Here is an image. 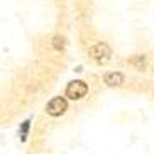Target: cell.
Masks as SVG:
<instances>
[{
	"label": "cell",
	"mask_w": 154,
	"mask_h": 154,
	"mask_svg": "<svg viewBox=\"0 0 154 154\" xmlns=\"http://www.w3.org/2000/svg\"><path fill=\"white\" fill-rule=\"evenodd\" d=\"M88 93V85L82 80H75V82H69L66 86V97L69 100H80Z\"/></svg>",
	"instance_id": "1"
},
{
	"label": "cell",
	"mask_w": 154,
	"mask_h": 154,
	"mask_svg": "<svg viewBox=\"0 0 154 154\" xmlns=\"http://www.w3.org/2000/svg\"><path fill=\"white\" fill-rule=\"evenodd\" d=\"M90 56L97 63H107L110 59V48L105 42H98L90 48Z\"/></svg>",
	"instance_id": "2"
},
{
	"label": "cell",
	"mask_w": 154,
	"mask_h": 154,
	"mask_svg": "<svg viewBox=\"0 0 154 154\" xmlns=\"http://www.w3.org/2000/svg\"><path fill=\"white\" fill-rule=\"evenodd\" d=\"M68 109V103L63 97H54L49 103L46 105V112L49 113L51 117H58V115H63Z\"/></svg>",
	"instance_id": "3"
},
{
	"label": "cell",
	"mask_w": 154,
	"mask_h": 154,
	"mask_svg": "<svg viewBox=\"0 0 154 154\" xmlns=\"http://www.w3.org/2000/svg\"><path fill=\"white\" fill-rule=\"evenodd\" d=\"M105 83L109 86H119V85H122L124 83V76H122V73H107L105 75Z\"/></svg>",
	"instance_id": "4"
},
{
	"label": "cell",
	"mask_w": 154,
	"mask_h": 154,
	"mask_svg": "<svg viewBox=\"0 0 154 154\" xmlns=\"http://www.w3.org/2000/svg\"><path fill=\"white\" fill-rule=\"evenodd\" d=\"M54 48H56V49H61V48H63V39L54 37Z\"/></svg>",
	"instance_id": "5"
}]
</instances>
